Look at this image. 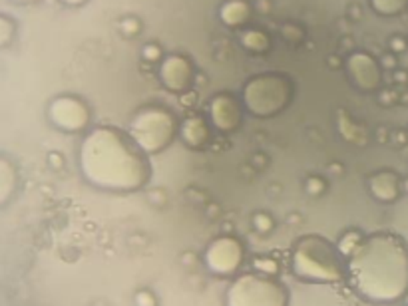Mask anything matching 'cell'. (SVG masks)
I'll use <instances>...</instances> for the list:
<instances>
[{"instance_id":"7","label":"cell","mask_w":408,"mask_h":306,"mask_svg":"<svg viewBox=\"0 0 408 306\" xmlns=\"http://www.w3.org/2000/svg\"><path fill=\"white\" fill-rule=\"evenodd\" d=\"M48 120L58 130L76 134L90 124V110L80 97L58 96L48 105Z\"/></svg>"},{"instance_id":"2","label":"cell","mask_w":408,"mask_h":306,"mask_svg":"<svg viewBox=\"0 0 408 306\" xmlns=\"http://www.w3.org/2000/svg\"><path fill=\"white\" fill-rule=\"evenodd\" d=\"M80 172L88 183L106 191L130 193L142 189L152 175L148 153L118 127H94L78 152Z\"/></svg>"},{"instance_id":"3","label":"cell","mask_w":408,"mask_h":306,"mask_svg":"<svg viewBox=\"0 0 408 306\" xmlns=\"http://www.w3.org/2000/svg\"><path fill=\"white\" fill-rule=\"evenodd\" d=\"M291 270L305 283H341L347 280V257L325 237L305 235L291 247Z\"/></svg>"},{"instance_id":"11","label":"cell","mask_w":408,"mask_h":306,"mask_svg":"<svg viewBox=\"0 0 408 306\" xmlns=\"http://www.w3.org/2000/svg\"><path fill=\"white\" fill-rule=\"evenodd\" d=\"M209 117L211 124L218 127L219 132H233L241 124V107L238 100L229 94H218L209 104Z\"/></svg>"},{"instance_id":"12","label":"cell","mask_w":408,"mask_h":306,"mask_svg":"<svg viewBox=\"0 0 408 306\" xmlns=\"http://www.w3.org/2000/svg\"><path fill=\"white\" fill-rule=\"evenodd\" d=\"M370 193L380 203H394L400 195L399 177L392 172H379L370 177Z\"/></svg>"},{"instance_id":"14","label":"cell","mask_w":408,"mask_h":306,"mask_svg":"<svg viewBox=\"0 0 408 306\" xmlns=\"http://www.w3.org/2000/svg\"><path fill=\"white\" fill-rule=\"evenodd\" d=\"M180 134L185 144L191 145V147H200V145L208 142L209 130L201 117H190V120H185V122L181 124Z\"/></svg>"},{"instance_id":"9","label":"cell","mask_w":408,"mask_h":306,"mask_svg":"<svg viewBox=\"0 0 408 306\" xmlns=\"http://www.w3.org/2000/svg\"><path fill=\"white\" fill-rule=\"evenodd\" d=\"M347 74L352 80V84L362 92H374L379 90L382 82L379 62L367 52H355L347 60Z\"/></svg>"},{"instance_id":"16","label":"cell","mask_w":408,"mask_h":306,"mask_svg":"<svg viewBox=\"0 0 408 306\" xmlns=\"http://www.w3.org/2000/svg\"><path fill=\"white\" fill-rule=\"evenodd\" d=\"M243 46L247 50H251V52H265L269 48V38H267L263 32H259V30H249L243 34Z\"/></svg>"},{"instance_id":"13","label":"cell","mask_w":408,"mask_h":306,"mask_svg":"<svg viewBox=\"0 0 408 306\" xmlns=\"http://www.w3.org/2000/svg\"><path fill=\"white\" fill-rule=\"evenodd\" d=\"M249 16H251V6L245 0H228L219 10V19L223 20V24H228L229 28L243 26Z\"/></svg>"},{"instance_id":"17","label":"cell","mask_w":408,"mask_h":306,"mask_svg":"<svg viewBox=\"0 0 408 306\" xmlns=\"http://www.w3.org/2000/svg\"><path fill=\"white\" fill-rule=\"evenodd\" d=\"M408 42L404 38H400V36H394V38L390 40V48L397 50V52H402V50H407Z\"/></svg>"},{"instance_id":"20","label":"cell","mask_w":408,"mask_h":306,"mask_svg":"<svg viewBox=\"0 0 408 306\" xmlns=\"http://www.w3.org/2000/svg\"><path fill=\"white\" fill-rule=\"evenodd\" d=\"M16 2H36V0H16Z\"/></svg>"},{"instance_id":"1","label":"cell","mask_w":408,"mask_h":306,"mask_svg":"<svg viewBox=\"0 0 408 306\" xmlns=\"http://www.w3.org/2000/svg\"><path fill=\"white\" fill-rule=\"evenodd\" d=\"M347 283L372 305H392L408 295V243L397 233H370L347 255Z\"/></svg>"},{"instance_id":"8","label":"cell","mask_w":408,"mask_h":306,"mask_svg":"<svg viewBox=\"0 0 408 306\" xmlns=\"http://www.w3.org/2000/svg\"><path fill=\"white\" fill-rule=\"evenodd\" d=\"M203 260L215 275H233L243 263V245L233 237H219L205 249Z\"/></svg>"},{"instance_id":"18","label":"cell","mask_w":408,"mask_h":306,"mask_svg":"<svg viewBox=\"0 0 408 306\" xmlns=\"http://www.w3.org/2000/svg\"><path fill=\"white\" fill-rule=\"evenodd\" d=\"M143 56L148 60H160V48L158 46H146L143 48Z\"/></svg>"},{"instance_id":"5","label":"cell","mask_w":408,"mask_h":306,"mask_svg":"<svg viewBox=\"0 0 408 306\" xmlns=\"http://www.w3.org/2000/svg\"><path fill=\"white\" fill-rule=\"evenodd\" d=\"M293 84L283 74H261L251 78L243 88V105L257 117H273L289 107Z\"/></svg>"},{"instance_id":"4","label":"cell","mask_w":408,"mask_h":306,"mask_svg":"<svg viewBox=\"0 0 408 306\" xmlns=\"http://www.w3.org/2000/svg\"><path fill=\"white\" fill-rule=\"evenodd\" d=\"M178 120L163 105H146L133 115L128 134L148 155L162 153L178 135Z\"/></svg>"},{"instance_id":"6","label":"cell","mask_w":408,"mask_h":306,"mask_svg":"<svg viewBox=\"0 0 408 306\" xmlns=\"http://www.w3.org/2000/svg\"><path fill=\"white\" fill-rule=\"evenodd\" d=\"M287 302L285 285L265 273L241 275L225 292V306H287Z\"/></svg>"},{"instance_id":"15","label":"cell","mask_w":408,"mask_h":306,"mask_svg":"<svg viewBox=\"0 0 408 306\" xmlns=\"http://www.w3.org/2000/svg\"><path fill=\"white\" fill-rule=\"evenodd\" d=\"M370 6L380 16H399L408 10V0H370Z\"/></svg>"},{"instance_id":"10","label":"cell","mask_w":408,"mask_h":306,"mask_svg":"<svg viewBox=\"0 0 408 306\" xmlns=\"http://www.w3.org/2000/svg\"><path fill=\"white\" fill-rule=\"evenodd\" d=\"M160 80L170 92L183 94L193 84V66L183 56H165L160 64Z\"/></svg>"},{"instance_id":"19","label":"cell","mask_w":408,"mask_h":306,"mask_svg":"<svg viewBox=\"0 0 408 306\" xmlns=\"http://www.w3.org/2000/svg\"><path fill=\"white\" fill-rule=\"evenodd\" d=\"M66 4H70V6H82L86 0H64Z\"/></svg>"}]
</instances>
